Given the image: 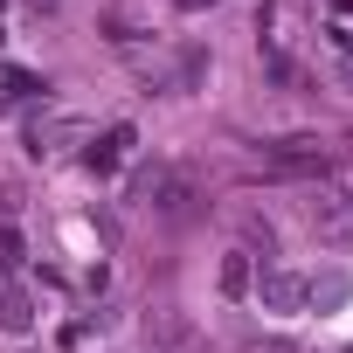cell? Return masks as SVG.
I'll list each match as a JSON object with an SVG mask.
<instances>
[{
    "mask_svg": "<svg viewBox=\"0 0 353 353\" xmlns=\"http://www.w3.org/2000/svg\"><path fill=\"white\" fill-rule=\"evenodd\" d=\"M305 222H312L332 250H353V201H346V194H319V188H312V194H305Z\"/></svg>",
    "mask_w": 353,
    "mask_h": 353,
    "instance_id": "obj_1",
    "label": "cell"
},
{
    "mask_svg": "<svg viewBox=\"0 0 353 353\" xmlns=\"http://www.w3.org/2000/svg\"><path fill=\"white\" fill-rule=\"evenodd\" d=\"M305 291H312V277H298V270H263L250 298H256L263 312H298V305H305Z\"/></svg>",
    "mask_w": 353,
    "mask_h": 353,
    "instance_id": "obj_2",
    "label": "cell"
},
{
    "mask_svg": "<svg viewBox=\"0 0 353 353\" xmlns=\"http://www.w3.org/2000/svg\"><path fill=\"white\" fill-rule=\"evenodd\" d=\"M263 159H270V173H325V152H319V139H277Z\"/></svg>",
    "mask_w": 353,
    "mask_h": 353,
    "instance_id": "obj_3",
    "label": "cell"
},
{
    "mask_svg": "<svg viewBox=\"0 0 353 353\" xmlns=\"http://www.w3.org/2000/svg\"><path fill=\"white\" fill-rule=\"evenodd\" d=\"M0 332H14V339H28L35 332V291L28 284H0Z\"/></svg>",
    "mask_w": 353,
    "mask_h": 353,
    "instance_id": "obj_4",
    "label": "cell"
},
{
    "mask_svg": "<svg viewBox=\"0 0 353 353\" xmlns=\"http://www.w3.org/2000/svg\"><path fill=\"white\" fill-rule=\"evenodd\" d=\"M70 139H90V125H83V118H49V125L35 118V125H28V152H35V159H49V152L70 145Z\"/></svg>",
    "mask_w": 353,
    "mask_h": 353,
    "instance_id": "obj_5",
    "label": "cell"
},
{
    "mask_svg": "<svg viewBox=\"0 0 353 353\" xmlns=\"http://www.w3.org/2000/svg\"><path fill=\"white\" fill-rule=\"evenodd\" d=\"M132 145H139V132H132V125H111L104 139H90V152H83V166H90V173H118V159H125Z\"/></svg>",
    "mask_w": 353,
    "mask_h": 353,
    "instance_id": "obj_6",
    "label": "cell"
},
{
    "mask_svg": "<svg viewBox=\"0 0 353 353\" xmlns=\"http://www.w3.org/2000/svg\"><path fill=\"white\" fill-rule=\"evenodd\" d=\"M256 291V256L250 250H229L222 256V298H250Z\"/></svg>",
    "mask_w": 353,
    "mask_h": 353,
    "instance_id": "obj_7",
    "label": "cell"
},
{
    "mask_svg": "<svg viewBox=\"0 0 353 353\" xmlns=\"http://www.w3.org/2000/svg\"><path fill=\"white\" fill-rule=\"evenodd\" d=\"M97 28H104V42H111V49H125V56H132V49H139V42H145V35H152V28H139V21H132V14H104V21H97Z\"/></svg>",
    "mask_w": 353,
    "mask_h": 353,
    "instance_id": "obj_8",
    "label": "cell"
},
{
    "mask_svg": "<svg viewBox=\"0 0 353 353\" xmlns=\"http://www.w3.org/2000/svg\"><path fill=\"white\" fill-rule=\"evenodd\" d=\"M256 243H263V256H270V250H277V229H270L263 215H250V208H243V250L256 256Z\"/></svg>",
    "mask_w": 353,
    "mask_h": 353,
    "instance_id": "obj_9",
    "label": "cell"
},
{
    "mask_svg": "<svg viewBox=\"0 0 353 353\" xmlns=\"http://www.w3.org/2000/svg\"><path fill=\"white\" fill-rule=\"evenodd\" d=\"M49 83L42 77H28V70H8V97H42Z\"/></svg>",
    "mask_w": 353,
    "mask_h": 353,
    "instance_id": "obj_10",
    "label": "cell"
},
{
    "mask_svg": "<svg viewBox=\"0 0 353 353\" xmlns=\"http://www.w3.org/2000/svg\"><path fill=\"white\" fill-rule=\"evenodd\" d=\"M305 298H319V305H339L346 298V277H312V291Z\"/></svg>",
    "mask_w": 353,
    "mask_h": 353,
    "instance_id": "obj_11",
    "label": "cell"
},
{
    "mask_svg": "<svg viewBox=\"0 0 353 353\" xmlns=\"http://www.w3.org/2000/svg\"><path fill=\"white\" fill-rule=\"evenodd\" d=\"M243 353H298V346H291V339H250Z\"/></svg>",
    "mask_w": 353,
    "mask_h": 353,
    "instance_id": "obj_12",
    "label": "cell"
},
{
    "mask_svg": "<svg viewBox=\"0 0 353 353\" xmlns=\"http://www.w3.org/2000/svg\"><path fill=\"white\" fill-rule=\"evenodd\" d=\"M173 8H181V14H201V8H215V0H173Z\"/></svg>",
    "mask_w": 353,
    "mask_h": 353,
    "instance_id": "obj_13",
    "label": "cell"
},
{
    "mask_svg": "<svg viewBox=\"0 0 353 353\" xmlns=\"http://www.w3.org/2000/svg\"><path fill=\"white\" fill-rule=\"evenodd\" d=\"M28 8H35V14H56V0H28Z\"/></svg>",
    "mask_w": 353,
    "mask_h": 353,
    "instance_id": "obj_14",
    "label": "cell"
}]
</instances>
